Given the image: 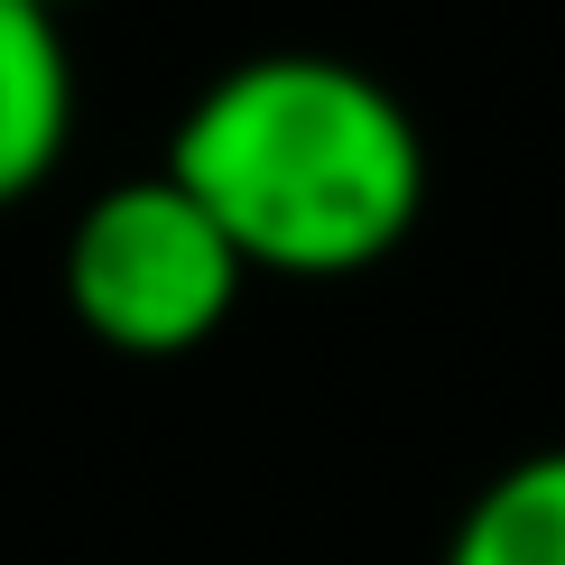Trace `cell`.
<instances>
[{
  "mask_svg": "<svg viewBox=\"0 0 565 565\" xmlns=\"http://www.w3.org/2000/svg\"><path fill=\"white\" fill-rule=\"evenodd\" d=\"M168 177L223 223L242 269L260 260L297 278H334L381 260L408 232L427 168H417L408 111L371 75L324 56H269L223 75L195 103Z\"/></svg>",
  "mask_w": 565,
  "mask_h": 565,
  "instance_id": "1",
  "label": "cell"
},
{
  "mask_svg": "<svg viewBox=\"0 0 565 565\" xmlns=\"http://www.w3.org/2000/svg\"><path fill=\"white\" fill-rule=\"evenodd\" d=\"M65 288L75 316L121 352H185L223 324L232 288H242V250L223 242V223L185 195L177 177L121 185L75 223L65 250Z\"/></svg>",
  "mask_w": 565,
  "mask_h": 565,
  "instance_id": "2",
  "label": "cell"
},
{
  "mask_svg": "<svg viewBox=\"0 0 565 565\" xmlns=\"http://www.w3.org/2000/svg\"><path fill=\"white\" fill-rule=\"evenodd\" d=\"M65 111H75V75H65V46L46 29V10L0 0V204L29 195L56 168Z\"/></svg>",
  "mask_w": 565,
  "mask_h": 565,
  "instance_id": "3",
  "label": "cell"
},
{
  "mask_svg": "<svg viewBox=\"0 0 565 565\" xmlns=\"http://www.w3.org/2000/svg\"><path fill=\"white\" fill-rule=\"evenodd\" d=\"M445 565H565V455H529L463 510Z\"/></svg>",
  "mask_w": 565,
  "mask_h": 565,
  "instance_id": "4",
  "label": "cell"
},
{
  "mask_svg": "<svg viewBox=\"0 0 565 565\" xmlns=\"http://www.w3.org/2000/svg\"><path fill=\"white\" fill-rule=\"evenodd\" d=\"M38 10H56V0H38Z\"/></svg>",
  "mask_w": 565,
  "mask_h": 565,
  "instance_id": "5",
  "label": "cell"
}]
</instances>
